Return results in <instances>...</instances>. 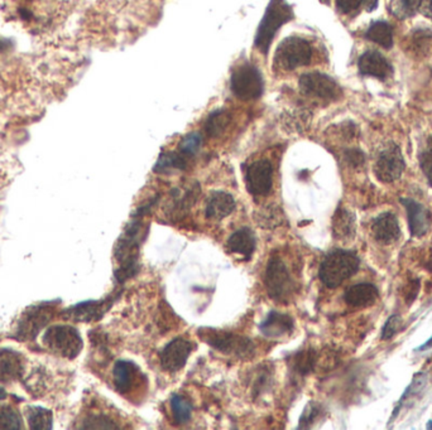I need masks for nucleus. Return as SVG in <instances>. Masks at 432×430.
Returning a JSON list of instances; mask_svg holds the SVG:
<instances>
[{"instance_id": "nucleus-1", "label": "nucleus", "mask_w": 432, "mask_h": 430, "mask_svg": "<svg viewBox=\"0 0 432 430\" xmlns=\"http://www.w3.org/2000/svg\"><path fill=\"white\" fill-rule=\"evenodd\" d=\"M8 13L31 31H45L55 26L61 13V0H7Z\"/></svg>"}, {"instance_id": "nucleus-2", "label": "nucleus", "mask_w": 432, "mask_h": 430, "mask_svg": "<svg viewBox=\"0 0 432 430\" xmlns=\"http://www.w3.org/2000/svg\"><path fill=\"white\" fill-rule=\"evenodd\" d=\"M293 15L292 7L286 0H271L255 33V48L266 55L274 42L276 33L287 22L292 20Z\"/></svg>"}, {"instance_id": "nucleus-3", "label": "nucleus", "mask_w": 432, "mask_h": 430, "mask_svg": "<svg viewBox=\"0 0 432 430\" xmlns=\"http://www.w3.org/2000/svg\"><path fill=\"white\" fill-rule=\"evenodd\" d=\"M359 269L356 254L346 250L331 251L320 266V279L328 288H337Z\"/></svg>"}, {"instance_id": "nucleus-4", "label": "nucleus", "mask_w": 432, "mask_h": 430, "mask_svg": "<svg viewBox=\"0 0 432 430\" xmlns=\"http://www.w3.org/2000/svg\"><path fill=\"white\" fill-rule=\"evenodd\" d=\"M42 343L53 354L69 360L76 359L83 346V338L77 329L66 324L52 326L47 329L42 337Z\"/></svg>"}, {"instance_id": "nucleus-5", "label": "nucleus", "mask_w": 432, "mask_h": 430, "mask_svg": "<svg viewBox=\"0 0 432 430\" xmlns=\"http://www.w3.org/2000/svg\"><path fill=\"white\" fill-rule=\"evenodd\" d=\"M312 47L307 39L297 36L287 37L281 42L276 55L274 64L283 71H295L299 67L310 64Z\"/></svg>"}, {"instance_id": "nucleus-6", "label": "nucleus", "mask_w": 432, "mask_h": 430, "mask_svg": "<svg viewBox=\"0 0 432 430\" xmlns=\"http://www.w3.org/2000/svg\"><path fill=\"white\" fill-rule=\"evenodd\" d=\"M230 89L243 102L259 99L264 91L261 71L250 64L238 66L230 78Z\"/></svg>"}, {"instance_id": "nucleus-7", "label": "nucleus", "mask_w": 432, "mask_h": 430, "mask_svg": "<svg viewBox=\"0 0 432 430\" xmlns=\"http://www.w3.org/2000/svg\"><path fill=\"white\" fill-rule=\"evenodd\" d=\"M299 91L315 100L331 102L342 96V89L332 77L321 72H309L299 77Z\"/></svg>"}, {"instance_id": "nucleus-8", "label": "nucleus", "mask_w": 432, "mask_h": 430, "mask_svg": "<svg viewBox=\"0 0 432 430\" xmlns=\"http://www.w3.org/2000/svg\"><path fill=\"white\" fill-rule=\"evenodd\" d=\"M264 282H266L268 296L274 300L285 302L292 294V278L285 263L280 258L269 260L267 269H266Z\"/></svg>"}, {"instance_id": "nucleus-9", "label": "nucleus", "mask_w": 432, "mask_h": 430, "mask_svg": "<svg viewBox=\"0 0 432 430\" xmlns=\"http://www.w3.org/2000/svg\"><path fill=\"white\" fill-rule=\"evenodd\" d=\"M201 337L209 343L211 347L215 348L224 354H234L238 356H247L253 352V345L248 338L242 335H233L229 332H220L215 329H206L205 333L200 332Z\"/></svg>"}, {"instance_id": "nucleus-10", "label": "nucleus", "mask_w": 432, "mask_h": 430, "mask_svg": "<svg viewBox=\"0 0 432 430\" xmlns=\"http://www.w3.org/2000/svg\"><path fill=\"white\" fill-rule=\"evenodd\" d=\"M405 171V158L397 146H388L378 155L374 165V173L381 182H394Z\"/></svg>"}, {"instance_id": "nucleus-11", "label": "nucleus", "mask_w": 432, "mask_h": 430, "mask_svg": "<svg viewBox=\"0 0 432 430\" xmlns=\"http://www.w3.org/2000/svg\"><path fill=\"white\" fill-rule=\"evenodd\" d=\"M274 168L267 159L255 160L247 168L245 183L249 192L255 196H267L272 188Z\"/></svg>"}, {"instance_id": "nucleus-12", "label": "nucleus", "mask_w": 432, "mask_h": 430, "mask_svg": "<svg viewBox=\"0 0 432 430\" xmlns=\"http://www.w3.org/2000/svg\"><path fill=\"white\" fill-rule=\"evenodd\" d=\"M53 317V308L50 305L32 307L28 313H25L17 329V338L22 341L33 340L39 333V331L50 322Z\"/></svg>"}, {"instance_id": "nucleus-13", "label": "nucleus", "mask_w": 432, "mask_h": 430, "mask_svg": "<svg viewBox=\"0 0 432 430\" xmlns=\"http://www.w3.org/2000/svg\"><path fill=\"white\" fill-rule=\"evenodd\" d=\"M192 351L191 342L184 338H176L170 342L161 354V365L166 371L176 373L186 365Z\"/></svg>"}, {"instance_id": "nucleus-14", "label": "nucleus", "mask_w": 432, "mask_h": 430, "mask_svg": "<svg viewBox=\"0 0 432 430\" xmlns=\"http://www.w3.org/2000/svg\"><path fill=\"white\" fill-rule=\"evenodd\" d=\"M358 67L363 75L375 77L378 80H386L393 74L392 64H389L387 58L377 51L363 53L358 61Z\"/></svg>"}, {"instance_id": "nucleus-15", "label": "nucleus", "mask_w": 432, "mask_h": 430, "mask_svg": "<svg viewBox=\"0 0 432 430\" xmlns=\"http://www.w3.org/2000/svg\"><path fill=\"white\" fill-rule=\"evenodd\" d=\"M400 203L406 207L408 225L412 236H424L428 231L431 223L430 212L426 209L424 204L411 198H400Z\"/></svg>"}, {"instance_id": "nucleus-16", "label": "nucleus", "mask_w": 432, "mask_h": 430, "mask_svg": "<svg viewBox=\"0 0 432 430\" xmlns=\"http://www.w3.org/2000/svg\"><path fill=\"white\" fill-rule=\"evenodd\" d=\"M372 234L374 236L375 240L384 245L398 240L400 228L397 217L391 212L381 214L372 223Z\"/></svg>"}, {"instance_id": "nucleus-17", "label": "nucleus", "mask_w": 432, "mask_h": 430, "mask_svg": "<svg viewBox=\"0 0 432 430\" xmlns=\"http://www.w3.org/2000/svg\"><path fill=\"white\" fill-rule=\"evenodd\" d=\"M236 200L227 192H214L208 200L205 215L210 220L220 221L236 209Z\"/></svg>"}, {"instance_id": "nucleus-18", "label": "nucleus", "mask_w": 432, "mask_h": 430, "mask_svg": "<svg viewBox=\"0 0 432 430\" xmlns=\"http://www.w3.org/2000/svg\"><path fill=\"white\" fill-rule=\"evenodd\" d=\"M23 359L18 352L9 348L0 349V382H12L23 373Z\"/></svg>"}, {"instance_id": "nucleus-19", "label": "nucleus", "mask_w": 432, "mask_h": 430, "mask_svg": "<svg viewBox=\"0 0 432 430\" xmlns=\"http://www.w3.org/2000/svg\"><path fill=\"white\" fill-rule=\"evenodd\" d=\"M259 329L266 337H271V338L281 337L292 331L293 319L283 313L271 312L266 318V321L259 326Z\"/></svg>"}, {"instance_id": "nucleus-20", "label": "nucleus", "mask_w": 432, "mask_h": 430, "mask_svg": "<svg viewBox=\"0 0 432 430\" xmlns=\"http://www.w3.org/2000/svg\"><path fill=\"white\" fill-rule=\"evenodd\" d=\"M378 298V289L369 283L353 285L345 293V302L353 307H370Z\"/></svg>"}, {"instance_id": "nucleus-21", "label": "nucleus", "mask_w": 432, "mask_h": 430, "mask_svg": "<svg viewBox=\"0 0 432 430\" xmlns=\"http://www.w3.org/2000/svg\"><path fill=\"white\" fill-rule=\"evenodd\" d=\"M200 193V188L197 184H194L187 190H175L172 193L171 209L170 214L173 216V219H180L189 211L191 206L196 201L197 197Z\"/></svg>"}, {"instance_id": "nucleus-22", "label": "nucleus", "mask_w": 432, "mask_h": 430, "mask_svg": "<svg viewBox=\"0 0 432 430\" xmlns=\"http://www.w3.org/2000/svg\"><path fill=\"white\" fill-rule=\"evenodd\" d=\"M255 233L250 228H241L231 235L228 240V249L231 253L241 254L250 258L255 250Z\"/></svg>"}, {"instance_id": "nucleus-23", "label": "nucleus", "mask_w": 432, "mask_h": 430, "mask_svg": "<svg viewBox=\"0 0 432 430\" xmlns=\"http://www.w3.org/2000/svg\"><path fill=\"white\" fill-rule=\"evenodd\" d=\"M332 233L339 240H349L356 234V217L345 209H337L332 219Z\"/></svg>"}, {"instance_id": "nucleus-24", "label": "nucleus", "mask_w": 432, "mask_h": 430, "mask_svg": "<svg viewBox=\"0 0 432 430\" xmlns=\"http://www.w3.org/2000/svg\"><path fill=\"white\" fill-rule=\"evenodd\" d=\"M137 367L129 361H118L114 367V384L118 391L126 394L133 386Z\"/></svg>"}, {"instance_id": "nucleus-25", "label": "nucleus", "mask_w": 432, "mask_h": 430, "mask_svg": "<svg viewBox=\"0 0 432 430\" xmlns=\"http://www.w3.org/2000/svg\"><path fill=\"white\" fill-rule=\"evenodd\" d=\"M365 37L387 50L393 46V31L387 22H374L369 27Z\"/></svg>"}, {"instance_id": "nucleus-26", "label": "nucleus", "mask_w": 432, "mask_h": 430, "mask_svg": "<svg viewBox=\"0 0 432 430\" xmlns=\"http://www.w3.org/2000/svg\"><path fill=\"white\" fill-rule=\"evenodd\" d=\"M187 157L182 153L168 152L163 153L159 157L157 163L154 165V172L157 173H170L172 171H184L187 165Z\"/></svg>"}, {"instance_id": "nucleus-27", "label": "nucleus", "mask_w": 432, "mask_h": 430, "mask_svg": "<svg viewBox=\"0 0 432 430\" xmlns=\"http://www.w3.org/2000/svg\"><path fill=\"white\" fill-rule=\"evenodd\" d=\"M230 121H231V118H230V114L227 110H224V109L216 110L209 115L208 120L205 123V132L209 135L210 138L220 137L227 130Z\"/></svg>"}, {"instance_id": "nucleus-28", "label": "nucleus", "mask_w": 432, "mask_h": 430, "mask_svg": "<svg viewBox=\"0 0 432 430\" xmlns=\"http://www.w3.org/2000/svg\"><path fill=\"white\" fill-rule=\"evenodd\" d=\"M27 419L29 428L33 430L52 429V412L41 406H27Z\"/></svg>"}, {"instance_id": "nucleus-29", "label": "nucleus", "mask_w": 432, "mask_h": 430, "mask_svg": "<svg viewBox=\"0 0 432 430\" xmlns=\"http://www.w3.org/2000/svg\"><path fill=\"white\" fill-rule=\"evenodd\" d=\"M104 304L99 302H85L77 304L69 310V317L76 321H91L100 317L104 312Z\"/></svg>"}, {"instance_id": "nucleus-30", "label": "nucleus", "mask_w": 432, "mask_h": 430, "mask_svg": "<svg viewBox=\"0 0 432 430\" xmlns=\"http://www.w3.org/2000/svg\"><path fill=\"white\" fill-rule=\"evenodd\" d=\"M255 220L263 228H274L280 226L285 221L283 214L277 206H269L257 212Z\"/></svg>"}, {"instance_id": "nucleus-31", "label": "nucleus", "mask_w": 432, "mask_h": 430, "mask_svg": "<svg viewBox=\"0 0 432 430\" xmlns=\"http://www.w3.org/2000/svg\"><path fill=\"white\" fill-rule=\"evenodd\" d=\"M422 0H391L389 8L398 20L411 18L421 8Z\"/></svg>"}, {"instance_id": "nucleus-32", "label": "nucleus", "mask_w": 432, "mask_h": 430, "mask_svg": "<svg viewBox=\"0 0 432 430\" xmlns=\"http://www.w3.org/2000/svg\"><path fill=\"white\" fill-rule=\"evenodd\" d=\"M23 428L20 412L12 406L0 408V429L18 430Z\"/></svg>"}, {"instance_id": "nucleus-33", "label": "nucleus", "mask_w": 432, "mask_h": 430, "mask_svg": "<svg viewBox=\"0 0 432 430\" xmlns=\"http://www.w3.org/2000/svg\"><path fill=\"white\" fill-rule=\"evenodd\" d=\"M172 414L178 424H186L191 419L192 408L187 400L180 395H173L171 398Z\"/></svg>"}, {"instance_id": "nucleus-34", "label": "nucleus", "mask_w": 432, "mask_h": 430, "mask_svg": "<svg viewBox=\"0 0 432 430\" xmlns=\"http://www.w3.org/2000/svg\"><path fill=\"white\" fill-rule=\"evenodd\" d=\"M315 363H316V354H315V351L306 349L304 352H299L296 356L295 370L299 375H307V373H311Z\"/></svg>"}, {"instance_id": "nucleus-35", "label": "nucleus", "mask_w": 432, "mask_h": 430, "mask_svg": "<svg viewBox=\"0 0 432 430\" xmlns=\"http://www.w3.org/2000/svg\"><path fill=\"white\" fill-rule=\"evenodd\" d=\"M203 144V138H201V135L198 133H191L187 135V137H184V140L181 141V144H180V152L184 154V157H194L197 152H198V149H200V146Z\"/></svg>"}, {"instance_id": "nucleus-36", "label": "nucleus", "mask_w": 432, "mask_h": 430, "mask_svg": "<svg viewBox=\"0 0 432 430\" xmlns=\"http://www.w3.org/2000/svg\"><path fill=\"white\" fill-rule=\"evenodd\" d=\"M81 428L83 429H118V425H115L114 422L105 415H93L83 422Z\"/></svg>"}, {"instance_id": "nucleus-37", "label": "nucleus", "mask_w": 432, "mask_h": 430, "mask_svg": "<svg viewBox=\"0 0 432 430\" xmlns=\"http://www.w3.org/2000/svg\"><path fill=\"white\" fill-rule=\"evenodd\" d=\"M320 406L315 403H310L306 406L305 411L302 412L301 419H299V429H305L311 426L312 424L315 423V420L320 415Z\"/></svg>"}, {"instance_id": "nucleus-38", "label": "nucleus", "mask_w": 432, "mask_h": 430, "mask_svg": "<svg viewBox=\"0 0 432 430\" xmlns=\"http://www.w3.org/2000/svg\"><path fill=\"white\" fill-rule=\"evenodd\" d=\"M400 326H402V318L400 316L396 314V316L389 317V319L382 329V340L387 341L389 338H392L400 331Z\"/></svg>"}, {"instance_id": "nucleus-39", "label": "nucleus", "mask_w": 432, "mask_h": 430, "mask_svg": "<svg viewBox=\"0 0 432 430\" xmlns=\"http://www.w3.org/2000/svg\"><path fill=\"white\" fill-rule=\"evenodd\" d=\"M309 113L306 111H297V113H292V114H287L285 123L287 125H295V129H299V127L309 124Z\"/></svg>"}, {"instance_id": "nucleus-40", "label": "nucleus", "mask_w": 432, "mask_h": 430, "mask_svg": "<svg viewBox=\"0 0 432 430\" xmlns=\"http://www.w3.org/2000/svg\"><path fill=\"white\" fill-rule=\"evenodd\" d=\"M364 0H337V7L342 13L349 14L362 6Z\"/></svg>"}, {"instance_id": "nucleus-41", "label": "nucleus", "mask_w": 432, "mask_h": 430, "mask_svg": "<svg viewBox=\"0 0 432 430\" xmlns=\"http://www.w3.org/2000/svg\"><path fill=\"white\" fill-rule=\"evenodd\" d=\"M421 168L432 186V160L427 157L426 153H424L421 157Z\"/></svg>"}, {"instance_id": "nucleus-42", "label": "nucleus", "mask_w": 432, "mask_h": 430, "mask_svg": "<svg viewBox=\"0 0 432 430\" xmlns=\"http://www.w3.org/2000/svg\"><path fill=\"white\" fill-rule=\"evenodd\" d=\"M346 158L349 160V163L354 165H360L364 162L362 153L358 152V151H349L346 153Z\"/></svg>"}, {"instance_id": "nucleus-43", "label": "nucleus", "mask_w": 432, "mask_h": 430, "mask_svg": "<svg viewBox=\"0 0 432 430\" xmlns=\"http://www.w3.org/2000/svg\"><path fill=\"white\" fill-rule=\"evenodd\" d=\"M419 9H421V12H422L425 17L432 20V0H424L421 3V8Z\"/></svg>"}, {"instance_id": "nucleus-44", "label": "nucleus", "mask_w": 432, "mask_h": 430, "mask_svg": "<svg viewBox=\"0 0 432 430\" xmlns=\"http://www.w3.org/2000/svg\"><path fill=\"white\" fill-rule=\"evenodd\" d=\"M430 347H432V337L428 341L426 342L425 345H422L419 349V351H424V349H428Z\"/></svg>"}, {"instance_id": "nucleus-45", "label": "nucleus", "mask_w": 432, "mask_h": 430, "mask_svg": "<svg viewBox=\"0 0 432 430\" xmlns=\"http://www.w3.org/2000/svg\"><path fill=\"white\" fill-rule=\"evenodd\" d=\"M426 154H427V157H428V158L431 159L432 160V137H431V139H430V141H428V149H427V152H425Z\"/></svg>"}, {"instance_id": "nucleus-46", "label": "nucleus", "mask_w": 432, "mask_h": 430, "mask_svg": "<svg viewBox=\"0 0 432 430\" xmlns=\"http://www.w3.org/2000/svg\"><path fill=\"white\" fill-rule=\"evenodd\" d=\"M6 398H7V391L3 387H0V401Z\"/></svg>"}, {"instance_id": "nucleus-47", "label": "nucleus", "mask_w": 432, "mask_h": 430, "mask_svg": "<svg viewBox=\"0 0 432 430\" xmlns=\"http://www.w3.org/2000/svg\"><path fill=\"white\" fill-rule=\"evenodd\" d=\"M321 1H325V3H326V1H329V0H321Z\"/></svg>"}]
</instances>
